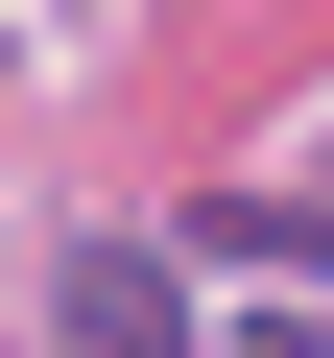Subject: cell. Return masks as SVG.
I'll use <instances>...</instances> for the list:
<instances>
[{"label":"cell","instance_id":"cell-1","mask_svg":"<svg viewBox=\"0 0 334 358\" xmlns=\"http://www.w3.org/2000/svg\"><path fill=\"white\" fill-rule=\"evenodd\" d=\"M48 358H191V263L167 239H72L48 263Z\"/></svg>","mask_w":334,"mask_h":358}]
</instances>
